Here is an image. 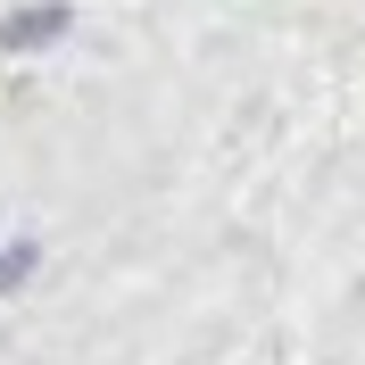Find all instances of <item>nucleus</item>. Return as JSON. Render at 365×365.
I'll return each mask as SVG.
<instances>
[{
    "label": "nucleus",
    "instance_id": "1",
    "mask_svg": "<svg viewBox=\"0 0 365 365\" xmlns=\"http://www.w3.org/2000/svg\"><path fill=\"white\" fill-rule=\"evenodd\" d=\"M58 25H67V9H25V17L0 25V42H9V50H34V42H50Z\"/></svg>",
    "mask_w": 365,
    "mask_h": 365
},
{
    "label": "nucleus",
    "instance_id": "2",
    "mask_svg": "<svg viewBox=\"0 0 365 365\" xmlns=\"http://www.w3.org/2000/svg\"><path fill=\"white\" fill-rule=\"evenodd\" d=\"M25 266H34V250H25V241H17V250H0V282H17Z\"/></svg>",
    "mask_w": 365,
    "mask_h": 365
}]
</instances>
